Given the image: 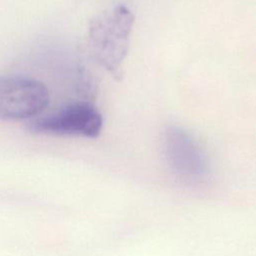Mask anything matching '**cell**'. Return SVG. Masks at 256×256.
I'll return each instance as SVG.
<instances>
[{
    "label": "cell",
    "instance_id": "6da1fadb",
    "mask_svg": "<svg viewBox=\"0 0 256 256\" xmlns=\"http://www.w3.org/2000/svg\"><path fill=\"white\" fill-rule=\"evenodd\" d=\"M134 14L118 5L94 17L89 24L88 43L94 59L114 79L123 78V62L128 54Z\"/></svg>",
    "mask_w": 256,
    "mask_h": 256
},
{
    "label": "cell",
    "instance_id": "7a4b0ae2",
    "mask_svg": "<svg viewBox=\"0 0 256 256\" xmlns=\"http://www.w3.org/2000/svg\"><path fill=\"white\" fill-rule=\"evenodd\" d=\"M102 126L100 111L91 102L80 101L55 113L31 119L27 122L26 129L34 134L96 138Z\"/></svg>",
    "mask_w": 256,
    "mask_h": 256
},
{
    "label": "cell",
    "instance_id": "3957f363",
    "mask_svg": "<svg viewBox=\"0 0 256 256\" xmlns=\"http://www.w3.org/2000/svg\"><path fill=\"white\" fill-rule=\"evenodd\" d=\"M44 83L25 77L0 76V120L17 121L40 114L49 104Z\"/></svg>",
    "mask_w": 256,
    "mask_h": 256
},
{
    "label": "cell",
    "instance_id": "277c9868",
    "mask_svg": "<svg viewBox=\"0 0 256 256\" xmlns=\"http://www.w3.org/2000/svg\"><path fill=\"white\" fill-rule=\"evenodd\" d=\"M164 153L168 164L179 176L196 180L206 173V161L194 139L185 131L170 128L165 133Z\"/></svg>",
    "mask_w": 256,
    "mask_h": 256
}]
</instances>
